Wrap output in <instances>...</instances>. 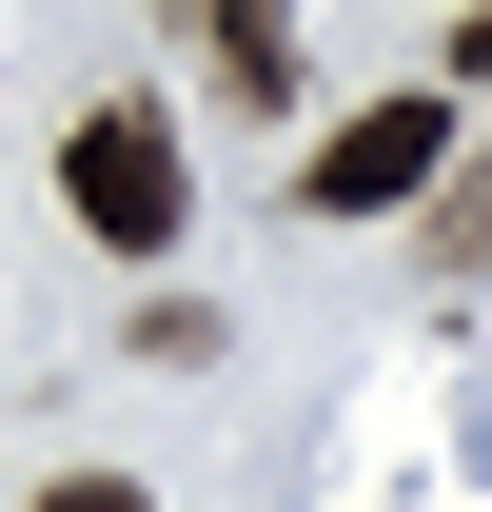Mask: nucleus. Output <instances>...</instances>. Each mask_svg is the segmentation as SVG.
Listing matches in <instances>:
<instances>
[{
	"mask_svg": "<svg viewBox=\"0 0 492 512\" xmlns=\"http://www.w3.org/2000/svg\"><path fill=\"white\" fill-rule=\"evenodd\" d=\"M60 197H79V237L99 256H178V119H158V99H99V119L60 138Z\"/></svg>",
	"mask_w": 492,
	"mask_h": 512,
	"instance_id": "nucleus-1",
	"label": "nucleus"
},
{
	"mask_svg": "<svg viewBox=\"0 0 492 512\" xmlns=\"http://www.w3.org/2000/svg\"><path fill=\"white\" fill-rule=\"evenodd\" d=\"M433 178H453V99H355V119L296 158L315 217H394V197H433Z\"/></svg>",
	"mask_w": 492,
	"mask_h": 512,
	"instance_id": "nucleus-2",
	"label": "nucleus"
},
{
	"mask_svg": "<svg viewBox=\"0 0 492 512\" xmlns=\"http://www.w3.org/2000/svg\"><path fill=\"white\" fill-rule=\"evenodd\" d=\"M433 256H492V158H473V178H433Z\"/></svg>",
	"mask_w": 492,
	"mask_h": 512,
	"instance_id": "nucleus-3",
	"label": "nucleus"
},
{
	"mask_svg": "<svg viewBox=\"0 0 492 512\" xmlns=\"http://www.w3.org/2000/svg\"><path fill=\"white\" fill-rule=\"evenodd\" d=\"M40 512H158V493H138V473H60Z\"/></svg>",
	"mask_w": 492,
	"mask_h": 512,
	"instance_id": "nucleus-4",
	"label": "nucleus"
},
{
	"mask_svg": "<svg viewBox=\"0 0 492 512\" xmlns=\"http://www.w3.org/2000/svg\"><path fill=\"white\" fill-rule=\"evenodd\" d=\"M197 20H217V40H256V20H276V0H197Z\"/></svg>",
	"mask_w": 492,
	"mask_h": 512,
	"instance_id": "nucleus-5",
	"label": "nucleus"
},
{
	"mask_svg": "<svg viewBox=\"0 0 492 512\" xmlns=\"http://www.w3.org/2000/svg\"><path fill=\"white\" fill-rule=\"evenodd\" d=\"M453 60H473V79H492V0H473V20H453Z\"/></svg>",
	"mask_w": 492,
	"mask_h": 512,
	"instance_id": "nucleus-6",
	"label": "nucleus"
}]
</instances>
